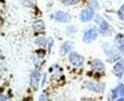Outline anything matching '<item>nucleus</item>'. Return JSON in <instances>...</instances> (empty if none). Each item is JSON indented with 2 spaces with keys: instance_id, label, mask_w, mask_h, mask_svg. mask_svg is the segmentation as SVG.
I'll return each instance as SVG.
<instances>
[{
  "instance_id": "obj_6",
  "label": "nucleus",
  "mask_w": 124,
  "mask_h": 101,
  "mask_svg": "<svg viewBox=\"0 0 124 101\" xmlns=\"http://www.w3.org/2000/svg\"><path fill=\"white\" fill-rule=\"evenodd\" d=\"M54 19L59 21V22H70L72 17L71 15L67 13H63V12H57L55 15H54Z\"/></svg>"
},
{
  "instance_id": "obj_18",
  "label": "nucleus",
  "mask_w": 124,
  "mask_h": 101,
  "mask_svg": "<svg viewBox=\"0 0 124 101\" xmlns=\"http://www.w3.org/2000/svg\"><path fill=\"white\" fill-rule=\"evenodd\" d=\"M120 11H121V12H124V5H123V6H122V7H121V9H120Z\"/></svg>"
},
{
  "instance_id": "obj_7",
  "label": "nucleus",
  "mask_w": 124,
  "mask_h": 101,
  "mask_svg": "<svg viewBox=\"0 0 124 101\" xmlns=\"http://www.w3.org/2000/svg\"><path fill=\"white\" fill-rule=\"evenodd\" d=\"M117 98L118 100H124V85L119 84L117 88L114 91V98Z\"/></svg>"
},
{
  "instance_id": "obj_9",
  "label": "nucleus",
  "mask_w": 124,
  "mask_h": 101,
  "mask_svg": "<svg viewBox=\"0 0 124 101\" xmlns=\"http://www.w3.org/2000/svg\"><path fill=\"white\" fill-rule=\"evenodd\" d=\"M73 46H74V43L71 42V41L65 42V43L62 45L61 49H60V54H61V55H64V54H66L67 53H69V52L72 50Z\"/></svg>"
},
{
  "instance_id": "obj_11",
  "label": "nucleus",
  "mask_w": 124,
  "mask_h": 101,
  "mask_svg": "<svg viewBox=\"0 0 124 101\" xmlns=\"http://www.w3.org/2000/svg\"><path fill=\"white\" fill-rule=\"evenodd\" d=\"M33 29L35 31H41L44 30V22L42 20H36L33 23Z\"/></svg>"
},
{
  "instance_id": "obj_8",
  "label": "nucleus",
  "mask_w": 124,
  "mask_h": 101,
  "mask_svg": "<svg viewBox=\"0 0 124 101\" xmlns=\"http://www.w3.org/2000/svg\"><path fill=\"white\" fill-rule=\"evenodd\" d=\"M123 71H124V62L121 60V61L117 62V63L115 65V67H114V69H113V72H114V74L116 75L117 77H121V75H122V73H123Z\"/></svg>"
},
{
  "instance_id": "obj_15",
  "label": "nucleus",
  "mask_w": 124,
  "mask_h": 101,
  "mask_svg": "<svg viewBox=\"0 0 124 101\" xmlns=\"http://www.w3.org/2000/svg\"><path fill=\"white\" fill-rule=\"evenodd\" d=\"M35 44H38V45H45V44H46V40H45V38H43V37H39V38H37V39L35 40Z\"/></svg>"
},
{
  "instance_id": "obj_3",
  "label": "nucleus",
  "mask_w": 124,
  "mask_h": 101,
  "mask_svg": "<svg viewBox=\"0 0 124 101\" xmlns=\"http://www.w3.org/2000/svg\"><path fill=\"white\" fill-rule=\"evenodd\" d=\"M85 87L93 92H97V93H102L105 85L104 84H99V83H93V82H85Z\"/></svg>"
},
{
  "instance_id": "obj_13",
  "label": "nucleus",
  "mask_w": 124,
  "mask_h": 101,
  "mask_svg": "<svg viewBox=\"0 0 124 101\" xmlns=\"http://www.w3.org/2000/svg\"><path fill=\"white\" fill-rule=\"evenodd\" d=\"M115 41L117 45H120V46L124 45V35L123 34H117Z\"/></svg>"
},
{
  "instance_id": "obj_1",
  "label": "nucleus",
  "mask_w": 124,
  "mask_h": 101,
  "mask_svg": "<svg viewBox=\"0 0 124 101\" xmlns=\"http://www.w3.org/2000/svg\"><path fill=\"white\" fill-rule=\"evenodd\" d=\"M93 10L92 8H88V9H85L81 12L80 14V19L82 22H88L90 20H92V18L93 17Z\"/></svg>"
},
{
  "instance_id": "obj_16",
  "label": "nucleus",
  "mask_w": 124,
  "mask_h": 101,
  "mask_svg": "<svg viewBox=\"0 0 124 101\" xmlns=\"http://www.w3.org/2000/svg\"><path fill=\"white\" fill-rule=\"evenodd\" d=\"M118 16H119V18H120V19L122 18V14H121V11H120V12H118Z\"/></svg>"
},
{
  "instance_id": "obj_17",
  "label": "nucleus",
  "mask_w": 124,
  "mask_h": 101,
  "mask_svg": "<svg viewBox=\"0 0 124 101\" xmlns=\"http://www.w3.org/2000/svg\"><path fill=\"white\" fill-rule=\"evenodd\" d=\"M120 50L122 51V53L124 54V46H120Z\"/></svg>"
},
{
  "instance_id": "obj_4",
  "label": "nucleus",
  "mask_w": 124,
  "mask_h": 101,
  "mask_svg": "<svg viewBox=\"0 0 124 101\" xmlns=\"http://www.w3.org/2000/svg\"><path fill=\"white\" fill-rule=\"evenodd\" d=\"M96 36H97L96 31L94 29H91L85 32V34L83 36V41L85 43H91V42H93V40L96 38Z\"/></svg>"
},
{
  "instance_id": "obj_14",
  "label": "nucleus",
  "mask_w": 124,
  "mask_h": 101,
  "mask_svg": "<svg viewBox=\"0 0 124 101\" xmlns=\"http://www.w3.org/2000/svg\"><path fill=\"white\" fill-rule=\"evenodd\" d=\"M79 2V0H63V3L66 5H76Z\"/></svg>"
},
{
  "instance_id": "obj_12",
  "label": "nucleus",
  "mask_w": 124,
  "mask_h": 101,
  "mask_svg": "<svg viewBox=\"0 0 124 101\" xmlns=\"http://www.w3.org/2000/svg\"><path fill=\"white\" fill-rule=\"evenodd\" d=\"M92 67L93 69H96V70H104V65L103 63L98 60V59H95L92 62Z\"/></svg>"
},
{
  "instance_id": "obj_10",
  "label": "nucleus",
  "mask_w": 124,
  "mask_h": 101,
  "mask_svg": "<svg viewBox=\"0 0 124 101\" xmlns=\"http://www.w3.org/2000/svg\"><path fill=\"white\" fill-rule=\"evenodd\" d=\"M99 30H100V32H101L102 34H108V33H110V31H111L108 23L105 22V21H102V23L100 24Z\"/></svg>"
},
{
  "instance_id": "obj_5",
  "label": "nucleus",
  "mask_w": 124,
  "mask_h": 101,
  "mask_svg": "<svg viewBox=\"0 0 124 101\" xmlns=\"http://www.w3.org/2000/svg\"><path fill=\"white\" fill-rule=\"evenodd\" d=\"M41 74L38 71H33L31 74V85L34 90H37L38 88V83L40 80Z\"/></svg>"
},
{
  "instance_id": "obj_2",
  "label": "nucleus",
  "mask_w": 124,
  "mask_h": 101,
  "mask_svg": "<svg viewBox=\"0 0 124 101\" xmlns=\"http://www.w3.org/2000/svg\"><path fill=\"white\" fill-rule=\"evenodd\" d=\"M69 58H70V61H71V63H72L74 66L80 67V66L83 64V60H84L83 56L79 55L78 54L75 53V52H73V53L70 54V57H69Z\"/></svg>"
}]
</instances>
